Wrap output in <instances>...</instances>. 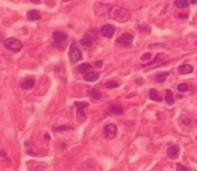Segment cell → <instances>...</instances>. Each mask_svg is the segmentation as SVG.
<instances>
[{
    "label": "cell",
    "mask_w": 197,
    "mask_h": 171,
    "mask_svg": "<svg viewBox=\"0 0 197 171\" xmlns=\"http://www.w3.org/2000/svg\"><path fill=\"white\" fill-rule=\"evenodd\" d=\"M109 18L118 22H125L130 19V12L120 6H113L109 11Z\"/></svg>",
    "instance_id": "obj_1"
},
{
    "label": "cell",
    "mask_w": 197,
    "mask_h": 171,
    "mask_svg": "<svg viewBox=\"0 0 197 171\" xmlns=\"http://www.w3.org/2000/svg\"><path fill=\"white\" fill-rule=\"evenodd\" d=\"M27 154H28V155H34V156H36V155H37L36 152L33 151V150H30V149H28V150H27Z\"/></svg>",
    "instance_id": "obj_30"
},
{
    "label": "cell",
    "mask_w": 197,
    "mask_h": 171,
    "mask_svg": "<svg viewBox=\"0 0 197 171\" xmlns=\"http://www.w3.org/2000/svg\"><path fill=\"white\" fill-rule=\"evenodd\" d=\"M197 0H191V4H196Z\"/></svg>",
    "instance_id": "obj_37"
},
{
    "label": "cell",
    "mask_w": 197,
    "mask_h": 171,
    "mask_svg": "<svg viewBox=\"0 0 197 171\" xmlns=\"http://www.w3.org/2000/svg\"><path fill=\"white\" fill-rule=\"evenodd\" d=\"M143 83H144L143 79H138V81H136V84H143Z\"/></svg>",
    "instance_id": "obj_34"
},
{
    "label": "cell",
    "mask_w": 197,
    "mask_h": 171,
    "mask_svg": "<svg viewBox=\"0 0 197 171\" xmlns=\"http://www.w3.org/2000/svg\"><path fill=\"white\" fill-rule=\"evenodd\" d=\"M150 99L153 100V101H162V98L159 97L155 89H151V90H150Z\"/></svg>",
    "instance_id": "obj_22"
},
{
    "label": "cell",
    "mask_w": 197,
    "mask_h": 171,
    "mask_svg": "<svg viewBox=\"0 0 197 171\" xmlns=\"http://www.w3.org/2000/svg\"><path fill=\"white\" fill-rule=\"evenodd\" d=\"M182 124L186 125V126H187V125H190V124H191V120H190V119H184V120H182Z\"/></svg>",
    "instance_id": "obj_29"
},
{
    "label": "cell",
    "mask_w": 197,
    "mask_h": 171,
    "mask_svg": "<svg viewBox=\"0 0 197 171\" xmlns=\"http://www.w3.org/2000/svg\"><path fill=\"white\" fill-rule=\"evenodd\" d=\"M178 69H179V72L182 73V75L191 73V72L194 71V68H192V65H190V64H182V65H180Z\"/></svg>",
    "instance_id": "obj_15"
},
{
    "label": "cell",
    "mask_w": 197,
    "mask_h": 171,
    "mask_svg": "<svg viewBox=\"0 0 197 171\" xmlns=\"http://www.w3.org/2000/svg\"><path fill=\"white\" fill-rule=\"evenodd\" d=\"M117 135V126L115 124H108L103 128V136L107 140H113Z\"/></svg>",
    "instance_id": "obj_4"
},
{
    "label": "cell",
    "mask_w": 197,
    "mask_h": 171,
    "mask_svg": "<svg viewBox=\"0 0 197 171\" xmlns=\"http://www.w3.org/2000/svg\"><path fill=\"white\" fill-rule=\"evenodd\" d=\"M174 6L178 7V8H187L189 6V1L188 0H175Z\"/></svg>",
    "instance_id": "obj_19"
},
{
    "label": "cell",
    "mask_w": 197,
    "mask_h": 171,
    "mask_svg": "<svg viewBox=\"0 0 197 171\" xmlns=\"http://www.w3.org/2000/svg\"><path fill=\"white\" fill-rule=\"evenodd\" d=\"M44 138H45V140H50V135H48V134H45V136H44Z\"/></svg>",
    "instance_id": "obj_36"
},
{
    "label": "cell",
    "mask_w": 197,
    "mask_h": 171,
    "mask_svg": "<svg viewBox=\"0 0 197 171\" xmlns=\"http://www.w3.org/2000/svg\"><path fill=\"white\" fill-rule=\"evenodd\" d=\"M4 47L14 52H19L22 49V42L15 37H8L4 40Z\"/></svg>",
    "instance_id": "obj_2"
},
{
    "label": "cell",
    "mask_w": 197,
    "mask_h": 171,
    "mask_svg": "<svg viewBox=\"0 0 197 171\" xmlns=\"http://www.w3.org/2000/svg\"><path fill=\"white\" fill-rule=\"evenodd\" d=\"M68 58L72 63L79 62L82 59V54L81 50L79 49L78 44L76 42H72L70 46V51H68Z\"/></svg>",
    "instance_id": "obj_3"
},
{
    "label": "cell",
    "mask_w": 197,
    "mask_h": 171,
    "mask_svg": "<svg viewBox=\"0 0 197 171\" xmlns=\"http://www.w3.org/2000/svg\"><path fill=\"white\" fill-rule=\"evenodd\" d=\"M29 1H31L33 4H39L41 2V0H29Z\"/></svg>",
    "instance_id": "obj_33"
},
{
    "label": "cell",
    "mask_w": 197,
    "mask_h": 171,
    "mask_svg": "<svg viewBox=\"0 0 197 171\" xmlns=\"http://www.w3.org/2000/svg\"><path fill=\"white\" fill-rule=\"evenodd\" d=\"M82 78H84V81H88V83H94V81H96L100 78V73L89 71V72H87V73H85Z\"/></svg>",
    "instance_id": "obj_11"
},
{
    "label": "cell",
    "mask_w": 197,
    "mask_h": 171,
    "mask_svg": "<svg viewBox=\"0 0 197 171\" xmlns=\"http://www.w3.org/2000/svg\"><path fill=\"white\" fill-rule=\"evenodd\" d=\"M100 32H101L102 36L110 38V37H113V35L115 34V27L111 26V24H105V26H102V28Z\"/></svg>",
    "instance_id": "obj_9"
},
{
    "label": "cell",
    "mask_w": 197,
    "mask_h": 171,
    "mask_svg": "<svg viewBox=\"0 0 197 171\" xmlns=\"http://www.w3.org/2000/svg\"><path fill=\"white\" fill-rule=\"evenodd\" d=\"M178 91H180V92H187V91H189V86L187 85V84H184V83H181V84H179L178 85Z\"/></svg>",
    "instance_id": "obj_25"
},
{
    "label": "cell",
    "mask_w": 197,
    "mask_h": 171,
    "mask_svg": "<svg viewBox=\"0 0 197 171\" xmlns=\"http://www.w3.org/2000/svg\"><path fill=\"white\" fill-rule=\"evenodd\" d=\"M132 40H133V35H132V34L124 33L117 38V43L121 44V46H123V47L128 48L132 44Z\"/></svg>",
    "instance_id": "obj_5"
},
{
    "label": "cell",
    "mask_w": 197,
    "mask_h": 171,
    "mask_svg": "<svg viewBox=\"0 0 197 171\" xmlns=\"http://www.w3.org/2000/svg\"><path fill=\"white\" fill-rule=\"evenodd\" d=\"M189 15L188 14H179V18H182V19H187Z\"/></svg>",
    "instance_id": "obj_31"
},
{
    "label": "cell",
    "mask_w": 197,
    "mask_h": 171,
    "mask_svg": "<svg viewBox=\"0 0 197 171\" xmlns=\"http://www.w3.org/2000/svg\"><path fill=\"white\" fill-rule=\"evenodd\" d=\"M63 1H64V2H66V1H68V0H63Z\"/></svg>",
    "instance_id": "obj_38"
},
{
    "label": "cell",
    "mask_w": 197,
    "mask_h": 171,
    "mask_svg": "<svg viewBox=\"0 0 197 171\" xmlns=\"http://www.w3.org/2000/svg\"><path fill=\"white\" fill-rule=\"evenodd\" d=\"M88 105L89 104H88L87 101H76V103H74V106H76V108H77V113H78V115H79V118L86 119L84 111L88 107Z\"/></svg>",
    "instance_id": "obj_7"
},
{
    "label": "cell",
    "mask_w": 197,
    "mask_h": 171,
    "mask_svg": "<svg viewBox=\"0 0 197 171\" xmlns=\"http://www.w3.org/2000/svg\"><path fill=\"white\" fill-rule=\"evenodd\" d=\"M52 38H53V46L58 47L60 43H63L66 38H68V35L63 32H55L52 34Z\"/></svg>",
    "instance_id": "obj_8"
},
{
    "label": "cell",
    "mask_w": 197,
    "mask_h": 171,
    "mask_svg": "<svg viewBox=\"0 0 197 171\" xmlns=\"http://www.w3.org/2000/svg\"><path fill=\"white\" fill-rule=\"evenodd\" d=\"M151 57H152V54H151V52H146V54H144V55L142 56V59H143V61H147Z\"/></svg>",
    "instance_id": "obj_27"
},
{
    "label": "cell",
    "mask_w": 197,
    "mask_h": 171,
    "mask_svg": "<svg viewBox=\"0 0 197 171\" xmlns=\"http://www.w3.org/2000/svg\"><path fill=\"white\" fill-rule=\"evenodd\" d=\"M89 97H91L93 100H100L102 97V93L99 90L93 89V90H91V92H89Z\"/></svg>",
    "instance_id": "obj_21"
},
{
    "label": "cell",
    "mask_w": 197,
    "mask_h": 171,
    "mask_svg": "<svg viewBox=\"0 0 197 171\" xmlns=\"http://www.w3.org/2000/svg\"><path fill=\"white\" fill-rule=\"evenodd\" d=\"M165 100L168 105H173L174 104V98H173V92L170 90L166 91V95H165Z\"/></svg>",
    "instance_id": "obj_23"
},
{
    "label": "cell",
    "mask_w": 197,
    "mask_h": 171,
    "mask_svg": "<svg viewBox=\"0 0 197 171\" xmlns=\"http://www.w3.org/2000/svg\"><path fill=\"white\" fill-rule=\"evenodd\" d=\"M169 76V72H160L155 76V81L157 83H163L167 79V77Z\"/></svg>",
    "instance_id": "obj_20"
},
{
    "label": "cell",
    "mask_w": 197,
    "mask_h": 171,
    "mask_svg": "<svg viewBox=\"0 0 197 171\" xmlns=\"http://www.w3.org/2000/svg\"><path fill=\"white\" fill-rule=\"evenodd\" d=\"M176 170L178 171H188V169L184 165H182V164H178V165H176Z\"/></svg>",
    "instance_id": "obj_28"
},
{
    "label": "cell",
    "mask_w": 197,
    "mask_h": 171,
    "mask_svg": "<svg viewBox=\"0 0 197 171\" xmlns=\"http://www.w3.org/2000/svg\"><path fill=\"white\" fill-rule=\"evenodd\" d=\"M35 79L34 78H26L22 83H21V87L24 89V90H30L35 86Z\"/></svg>",
    "instance_id": "obj_14"
},
{
    "label": "cell",
    "mask_w": 197,
    "mask_h": 171,
    "mask_svg": "<svg viewBox=\"0 0 197 171\" xmlns=\"http://www.w3.org/2000/svg\"><path fill=\"white\" fill-rule=\"evenodd\" d=\"M77 69L80 73H84V75H85L87 72H89V70L92 69V65L91 64H88V63H82V64H80Z\"/></svg>",
    "instance_id": "obj_16"
},
{
    "label": "cell",
    "mask_w": 197,
    "mask_h": 171,
    "mask_svg": "<svg viewBox=\"0 0 197 171\" xmlns=\"http://www.w3.org/2000/svg\"><path fill=\"white\" fill-rule=\"evenodd\" d=\"M167 154H168L169 158H172V160H176L180 155V147H179L178 144H172L170 147H168L167 149Z\"/></svg>",
    "instance_id": "obj_10"
},
{
    "label": "cell",
    "mask_w": 197,
    "mask_h": 171,
    "mask_svg": "<svg viewBox=\"0 0 197 171\" xmlns=\"http://www.w3.org/2000/svg\"><path fill=\"white\" fill-rule=\"evenodd\" d=\"M102 64H103V62H102V61H97V62H95L96 67H101Z\"/></svg>",
    "instance_id": "obj_32"
},
{
    "label": "cell",
    "mask_w": 197,
    "mask_h": 171,
    "mask_svg": "<svg viewBox=\"0 0 197 171\" xmlns=\"http://www.w3.org/2000/svg\"><path fill=\"white\" fill-rule=\"evenodd\" d=\"M93 38L92 37H89L88 35H86L85 37H82L81 40H80V44L81 46H84V47H92L93 46Z\"/></svg>",
    "instance_id": "obj_17"
},
{
    "label": "cell",
    "mask_w": 197,
    "mask_h": 171,
    "mask_svg": "<svg viewBox=\"0 0 197 171\" xmlns=\"http://www.w3.org/2000/svg\"><path fill=\"white\" fill-rule=\"evenodd\" d=\"M105 86H106L107 89H116V87H118V86H120V84L115 81H107Z\"/></svg>",
    "instance_id": "obj_24"
},
{
    "label": "cell",
    "mask_w": 197,
    "mask_h": 171,
    "mask_svg": "<svg viewBox=\"0 0 197 171\" xmlns=\"http://www.w3.org/2000/svg\"><path fill=\"white\" fill-rule=\"evenodd\" d=\"M0 156H6V152L5 151H0Z\"/></svg>",
    "instance_id": "obj_35"
},
{
    "label": "cell",
    "mask_w": 197,
    "mask_h": 171,
    "mask_svg": "<svg viewBox=\"0 0 197 171\" xmlns=\"http://www.w3.org/2000/svg\"><path fill=\"white\" fill-rule=\"evenodd\" d=\"M124 112V108L121 105H110L108 108V113L113 114V115H121Z\"/></svg>",
    "instance_id": "obj_12"
},
{
    "label": "cell",
    "mask_w": 197,
    "mask_h": 171,
    "mask_svg": "<svg viewBox=\"0 0 197 171\" xmlns=\"http://www.w3.org/2000/svg\"><path fill=\"white\" fill-rule=\"evenodd\" d=\"M137 28L139 29V30H142L143 33H149L150 30H151V28H150V27H146V26H138Z\"/></svg>",
    "instance_id": "obj_26"
},
{
    "label": "cell",
    "mask_w": 197,
    "mask_h": 171,
    "mask_svg": "<svg viewBox=\"0 0 197 171\" xmlns=\"http://www.w3.org/2000/svg\"><path fill=\"white\" fill-rule=\"evenodd\" d=\"M72 127L68 125H63V126H57V127H52V132L55 133H60V132H66V130H71Z\"/></svg>",
    "instance_id": "obj_18"
},
{
    "label": "cell",
    "mask_w": 197,
    "mask_h": 171,
    "mask_svg": "<svg viewBox=\"0 0 197 171\" xmlns=\"http://www.w3.org/2000/svg\"><path fill=\"white\" fill-rule=\"evenodd\" d=\"M27 19H28V21H36V20H39L41 19V13H39L37 10L28 11V13H27Z\"/></svg>",
    "instance_id": "obj_13"
},
{
    "label": "cell",
    "mask_w": 197,
    "mask_h": 171,
    "mask_svg": "<svg viewBox=\"0 0 197 171\" xmlns=\"http://www.w3.org/2000/svg\"><path fill=\"white\" fill-rule=\"evenodd\" d=\"M166 59H167V55H166V54H163V52H160V54H158L157 56L154 57V59H152V61H149V62L145 63V64H142L140 67L145 68V67H150V65H154V64H157V63L165 62Z\"/></svg>",
    "instance_id": "obj_6"
}]
</instances>
